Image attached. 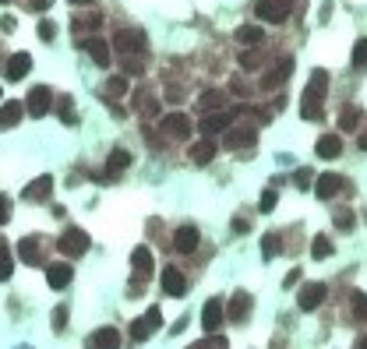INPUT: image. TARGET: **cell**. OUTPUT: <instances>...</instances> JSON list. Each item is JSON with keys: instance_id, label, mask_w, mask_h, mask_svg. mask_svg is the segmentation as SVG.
<instances>
[{"instance_id": "33", "label": "cell", "mask_w": 367, "mask_h": 349, "mask_svg": "<svg viewBox=\"0 0 367 349\" xmlns=\"http://www.w3.org/2000/svg\"><path fill=\"white\" fill-rule=\"evenodd\" d=\"M11 272H14L11 251H8V244H0V279H11Z\"/></svg>"}, {"instance_id": "36", "label": "cell", "mask_w": 367, "mask_h": 349, "mask_svg": "<svg viewBox=\"0 0 367 349\" xmlns=\"http://www.w3.org/2000/svg\"><path fill=\"white\" fill-rule=\"evenodd\" d=\"M124 92H128V78L113 74V78L106 81V96H124Z\"/></svg>"}, {"instance_id": "50", "label": "cell", "mask_w": 367, "mask_h": 349, "mask_svg": "<svg viewBox=\"0 0 367 349\" xmlns=\"http://www.w3.org/2000/svg\"><path fill=\"white\" fill-rule=\"evenodd\" d=\"M357 349H367V335H364V339H357Z\"/></svg>"}, {"instance_id": "23", "label": "cell", "mask_w": 367, "mask_h": 349, "mask_svg": "<svg viewBox=\"0 0 367 349\" xmlns=\"http://www.w3.org/2000/svg\"><path fill=\"white\" fill-rule=\"evenodd\" d=\"M173 247H177L180 254H191V251L198 247V229H195V226H180V229L173 233Z\"/></svg>"}, {"instance_id": "51", "label": "cell", "mask_w": 367, "mask_h": 349, "mask_svg": "<svg viewBox=\"0 0 367 349\" xmlns=\"http://www.w3.org/2000/svg\"><path fill=\"white\" fill-rule=\"evenodd\" d=\"M71 4H88V0H71Z\"/></svg>"}, {"instance_id": "34", "label": "cell", "mask_w": 367, "mask_h": 349, "mask_svg": "<svg viewBox=\"0 0 367 349\" xmlns=\"http://www.w3.org/2000/svg\"><path fill=\"white\" fill-rule=\"evenodd\" d=\"M357 120H360L357 106H346V109L339 113V127H343V131H353V127H357Z\"/></svg>"}, {"instance_id": "28", "label": "cell", "mask_w": 367, "mask_h": 349, "mask_svg": "<svg viewBox=\"0 0 367 349\" xmlns=\"http://www.w3.org/2000/svg\"><path fill=\"white\" fill-rule=\"evenodd\" d=\"M212 156H216V141H212V138H201L198 145H191V159H195L198 166L212 162Z\"/></svg>"}, {"instance_id": "11", "label": "cell", "mask_w": 367, "mask_h": 349, "mask_svg": "<svg viewBox=\"0 0 367 349\" xmlns=\"http://www.w3.org/2000/svg\"><path fill=\"white\" fill-rule=\"evenodd\" d=\"M290 74H293V56H283V61L261 78V89H268V92H272V89H279V85H283Z\"/></svg>"}, {"instance_id": "32", "label": "cell", "mask_w": 367, "mask_h": 349, "mask_svg": "<svg viewBox=\"0 0 367 349\" xmlns=\"http://www.w3.org/2000/svg\"><path fill=\"white\" fill-rule=\"evenodd\" d=\"M350 310H353V317H360V321L367 317V297L360 293V289H357V293H350Z\"/></svg>"}, {"instance_id": "24", "label": "cell", "mask_w": 367, "mask_h": 349, "mask_svg": "<svg viewBox=\"0 0 367 349\" xmlns=\"http://www.w3.org/2000/svg\"><path fill=\"white\" fill-rule=\"evenodd\" d=\"M50 194H53V177H39V180H32V184L21 191L25 201H46Z\"/></svg>"}, {"instance_id": "8", "label": "cell", "mask_w": 367, "mask_h": 349, "mask_svg": "<svg viewBox=\"0 0 367 349\" xmlns=\"http://www.w3.org/2000/svg\"><path fill=\"white\" fill-rule=\"evenodd\" d=\"M163 134L173 138V141L191 138V116H184V113H170V116H163Z\"/></svg>"}, {"instance_id": "30", "label": "cell", "mask_w": 367, "mask_h": 349, "mask_svg": "<svg viewBox=\"0 0 367 349\" xmlns=\"http://www.w3.org/2000/svg\"><path fill=\"white\" fill-rule=\"evenodd\" d=\"M279 247H283V244H279V237H275V233H265V240H261V257H265V261H272L275 254H279Z\"/></svg>"}, {"instance_id": "46", "label": "cell", "mask_w": 367, "mask_h": 349, "mask_svg": "<svg viewBox=\"0 0 367 349\" xmlns=\"http://www.w3.org/2000/svg\"><path fill=\"white\" fill-rule=\"evenodd\" d=\"M53 36H57V25L53 21H43L39 25V39H53Z\"/></svg>"}, {"instance_id": "15", "label": "cell", "mask_w": 367, "mask_h": 349, "mask_svg": "<svg viewBox=\"0 0 367 349\" xmlns=\"http://www.w3.org/2000/svg\"><path fill=\"white\" fill-rule=\"evenodd\" d=\"M131 265H135V279L138 282H148L152 279V251L148 247H135V254H131Z\"/></svg>"}, {"instance_id": "45", "label": "cell", "mask_w": 367, "mask_h": 349, "mask_svg": "<svg viewBox=\"0 0 367 349\" xmlns=\"http://www.w3.org/2000/svg\"><path fill=\"white\" fill-rule=\"evenodd\" d=\"M293 180H297L300 191H304V187H311V169H297V177H293Z\"/></svg>"}, {"instance_id": "16", "label": "cell", "mask_w": 367, "mask_h": 349, "mask_svg": "<svg viewBox=\"0 0 367 349\" xmlns=\"http://www.w3.org/2000/svg\"><path fill=\"white\" fill-rule=\"evenodd\" d=\"M163 293L166 297H184L188 293V279L180 268H163Z\"/></svg>"}, {"instance_id": "35", "label": "cell", "mask_w": 367, "mask_h": 349, "mask_svg": "<svg viewBox=\"0 0 367 349\" xmlns=\"http://www.w3.org/2000/svg\"><path fill=\"white\" fill-rule=\"evenodd\" d=\"M135 99H138V103H135V106H138V109H141V113H145V116H152V113H156V109H159V103H156V99H152V96H148V92H138V96H135Z\"/></svg>"}, {"instance_id": "41", "label": "cell", "mask_w": 367, "mask_h": 349, "mask_svg": "<svg viewBox=\"0 0 367 349\" xmlns=\"http://www.w3.org/2000/svg\"><path fill=\"white\" fill-rule=\"evenodd\" d=\"M275 201H279V194H275V187H268V191L261 194V212H272Z\"/></svg>"}, {"instance_id": "44", "label": "cell", "mask_w": 367, "mask_h": 349, "mask_svg": "<svg viewBox=\"0 0 367 349\" xmlns=\"http://www.w3.org/2000/svg\"><path fill=\"white\" fill-rule=\"evenodd\" d=\"M8 219H11V198L0 194V222H8Z\"/></svg>"}, {"instance_id": "7", "label": "cell", "mask_w": 367, "mask_h": 349, "mask_svg": "<svg viewBox=\"0 0 367 349\" xmlns=\"http://www.w3.org/2000/svg\"><path fill=\"white\" fill-rule=\"evenodd\" d=\"M325 293H328L325 282H308V286L297 293V307H300V310H318L321 300H325Z\"/></svg>"}, {"instance_id": "39", "label": "cell", "mask_w": 367, "mask_h": 349, "mask_svg": "<svg viewBox=\"0 0 367 349\" xmlns=\"http://www.w3.org/2000/svg\"><path fill=\"white\" fill-rule=\"evenodd\" d=\"M219 106H223V92L212 89V92H205V96H201V109H219Z\"/></svg>"}, {"instance_id": "31", "label": "cell", "mask_w": 367, "mask_h": 349, "mask_svg": "<svg viewBox=\"0 0 367 349\" xmlns=\"http://www.w3.org/2000/svg\"><path fill=\"white\" fill-rule=\"evenodd\" d=\"M332 254V240L328 237H315V244H311V257L315 261H325Z\"/></svg>"}, {"instance_id": "49", "label": "cell", "mask_w": 367, "mask_h": 349, "mask_svg": "<svg viewBox=\"0 0 367 349\" xmlns=\"http://www.w3.org/2000/svg\"><path fill=\"white\" fill-rule=\"evenodd\" d=\"M357 145H360V152H367V131H364V134L357 138Z\"/></svg>"}, {"instance_id": "29", "label": "cell", "mask_w": 367, "mask_h": 349, "mask_svg": "<svg viewBox=\"0 0 367 349\" xmlns=\"http://www.w3.org/2000/svg\"><path fill=\"white\" fill-rule=\"evenodd\" d=\"M57 113H60V120L64 124H75L78 116H75V103H71V96H60L57 99Z\"/></svg>"}, {"instance_id": "38", "label": "cell", "mask_w": 367, "mask_h": 349, "mask_svg": "<svg viewBox=\"0 0 367 349\" xmlns=\"http://www.w3.org/2000/svg\"><path fill=\"white\" fill-rule=\"evenodd\" d=\"M188 349H226V339L212 332V339H205V342H195V346H188Z\"/></svg>"}, {"instance_id": "6", "label": "cell", "mask_w": 367, "mask_h": 349, "mask_svg": "<svg viewBox=\"0 0 367 349\" xmlns=\"http://www.w3.org/2000/svg\"><path fill=\"white\" fill-rule=\"evenodd\" d=\"M223 321H226V307H223L219 297H212V300L205 304V310H201V328L212 335V332H219Z\"/></svg>"}, {"instance_id": "12", "label": "cell", "mask_w": 367, "mask_h": 349, "mask_svg": "<svg viewBox=\"0 0 367 349\" xmlns=\"http://www.w3.org/2000/svg\"><path fill=\"white\" fill-rule=\"evenodd\" d=\"M81 50L96 61L99 67H110V61H113V53H110V43L106 39H99V36H92V39H85L81 43Z\"/></svg>"}, {"instance_id": "10", "label": "cell", "mask_w": 367, "mask_h": 349, "mask_svg": "<svg viewBox=\"0 0 367 349\" xmlns=\"http://www.w3.org/2000/svg\"><path fill=\"white\" fill-rule=\"evenodd\" d=\"M255 141H258L255 127H226V134H223L226 149H248V145H255Z\"/></svg>"}, {"instance_id": "17", "label": "cell", "mask_w": 367, "mask_h": 349, "mask_svg": "<svg viewBox=\"0 0 367 349\" xmlns=\"http://www.w3.org/2000/svg\"><path fill=\"white\" fill-rule=\"evenodd\" d=\"M71 275H75V268L68 265V261H53V265H46V282L53 289H64L71 282Z\"/></svg>"}, {"instance_id": "52", "label": "cell", "mask_w": 367, "mask_h": 349, "mask_svg": "<svg viewBox=\"0 0 367 349\" xmlns=\"http://www.w3.org/2000/svg\"><path fill=\"white\" fill-rule=\"evenodd\" d=\"M18 349H32V346H18Z\"/></svg>"}, {"instance_id": "3", "label": "cell", "mask_w": 367, "mask_h": 349, "mask_svg": "<svg viewBox=\"0 0 367 349\" xmlns=\"http://www.w3.org/2000/svg\"><path fill=\"white\" fill-rule=\"evenodd\" d=\"M290 11H293V0H258V8H255V14L268 25H283Z\"/></svg>"}, {"instance_id": "47", "label": "cell", "mask_w": 367, "mask_h": 349, "mask_svg": "<svg viewBox=\"0 0 367 349\" xmlns=\"http://www.w3.org/2000/svg\"><path fill=\"white\" fill-rule=\"evenodd\" d=\"M53 4V0H28V8H32V11H46Z\"/></svg>"}, {"instance_id": "37", "label": "cell", "mask_w": 367, "mask_h": 349, "mask_svg": "<svg viewBox=\"0 0 367 349\" xmlns=\"http://www.w3.org/2000/svg\"><path fill=\"white\" fill-rule=\"evenodd\" d=\"M353 67H357V71L367 67V39H360V43L353 46Z\"/></svg>"}, {"instance_id": "18", "label": "cell", "mask_w": 367, "mask_h": 349, "mask_svg": "<svg viewBox=\"0 0 367 349\" xmlns=\"http://www.w3.org/2000/svg\"><path fill=\"white\" fill-rule=\"evenodd\" d=\"M315 152H318V159H339L343 156V138L339 134H321Z\"/></svg>"}, {"instance_id": "25", "label": "cell", "mask_w": 367, "mask_h": 349, "mask_svg": "<svg viewBox=\"0 0 367 349\" xmlns=\"http://www.w3.org/2000/svg\"><path fill=\"white\" fill-rule=\"evenodd\" d=\"M248 314H251V297H248V293H233V300H230V307H226V317L237 325V321H244Z\"/></svg>"}, {"instance_id": "27", "label": "cell", "mask_w": 367, "mask_h": 349, "mask_svg": "<svg viewBox=\"0 0 367 349\" xmlns=\"http://www.w3.org/2000/svg\"><path fill=\"white\" fill-rule=\"evenodd\" d=\"M128 166H131V156L124 149H113L110 159H106V173H103V177H117V173H124Z\"/></svg>"}, {"instance_id": "13", "label": "cell", "mask_w": 367, "mask_h": 349, "mask_svg": "<svg viewBox=\"0 0 367 349\" xmlns=\"http://www.w3.org/2000/svg\"><path fill=\"white\" fill-rule=\"evenodd\" d=\"M230 124H233V113H230V109L208 113L205 120H201V134H205V138H216V134H219V131H226Z\"/></svg>"}, {"instance_id": "40", "label": "cell", "mask_w": 367, "mask_h": 349, "mask_svg": "<svg viewBox=\"0 0 367 349\" xmlns=\"http://www.w3.org/2000/svg\"><path fill=\"white\" fill-rule=\"evenodd\" d=\"M335 226H339V229L346 233V229H353V226H357V215H353V212H335Z\"/></svg>"}, {"instance_id": "4", "label": "cell", "mask_w": 367, "mask_h": 349, "mask_svg": "<svg viewBox=\"0 0 367 349\" xmlns=\"http://www.w3.org/2000/svg\"><path fill=\"white\" fill-rule=\"evenodd\" d=\"M60 251H64L68 257H81L85 251H88V233L85 229H78V226H71V229H64L60 233Z\"/></svg>"}, {"instance_id": "48", "label": "cell", "mask_w": 367, "mask_h": 349, "mask_svg": "<svg viewBox=\"0 0 367 349\" xmlns=\"http://www.w3.org/2000/svg\"><path fill=\"white\" fill-rule=\"evenodd\" d=\"M297 282H300V272H290V275H286V282H283V286H297Z\"/></svg>"}, {"instance_id": "22", "label": "cell", "mask_w": 367, "mask_h": 349, "mask_svg": "<svg viewBox=\"0 0 367 349\" xmlns=\"http://www.w3.org/2000/svg\"><path fill=\"white\" fill-rule=\"evenodd\" d=\"M18 254H21L25 265H43V244H39V237H25L18 244Z\"/></svg>"}, {"instance_id": "42", "label": "cell", "mask_w": 367, "mask_h": 349, "mask_svg": "<svg viewBox=\"0 0 367 349\" xmlns=\"http://www.w3.org/2000/svg\"><path fill=\"white\" fill-rule=\"evenodd\" d=\"M240 67H248V71L258 67V53H255V50H244V53H240Z\"/></svg>"}, {"instance_id": "53", "label": "cell", "mask_w": 367, "mask_h": 349, "mask_svg": "<svg viewBox=\"0 0 367 349\" xmlns=\"http://www.w3.org/2000/svg\"><path fill=\"white\" fill-rule=\"evenodd\" d=\"M0 4H8V0H0Z\"/></svg>"}, {"instance_id": "19", "label": "cell", "mask_w": 367, "mask_h": 349, "mask_svg": "<svg viewBox=\"0 0 367 349\" xmlns=\"http://www.w3.org/2000/svg\"><path fill=\"white\" fill-rule=\"evenodd\" d=\"M85 346H88V349H120V332H117V328H99V332L88 335Z\"/></svg>"}, {"instance_id": "20", "label": "cell", "mask_w": 367, "mask_h": 349, "mask_svg": "<svg viewBox=\"0 0 367 349\" xmlns=\"http://www.w3.org/2000/svg\"><path fill=\"white\" fill-rule=\"evenodd\" d=\"M233 39H237V43H240L244 50H258V46L265 43V32H261L258 25H240Z\"/></svg>"}, {"instance_id": "21", "label": "cell", "mask_w": 367, "mask_h": 349, "mask_svg": "<svg viewBox=\"0 0 367 349\" xmlns=\"http://www.w3.org/2000/svg\"><path fill=\"white\" fill-rule=\"evenodd\" d=\"M343 177H335V173H321V177H318V184H315V194L321 198V201H328L332 194H339L343 191Z\"/></svg>"}, {"instance_id": "43", "label": "cell", "mask_w": 367, "mask_h": 349, "mask_svg": "<svg viewBox=\"0 0 367 349\" xmlns=\"http://www.w3.org/2000/svg\"><path fill=\"white\" fill-rule=\"evenodd\" d=\"M64 321H68V310H64V307H57V310H53V328H57V332H64Z\"/></svg>"}, {"instance_id": "9", "label": "cell", "mask_w": 367, "mask_h": 349, "mask_svg": "<svg viewBox=\"0 0 367 349\" xmlns=\"http://www.w3.org/2000/svg\"><path fill=\"white\" fill-rule=\"evenodd\" d=\"M25 99H28L25 106H28V113H32V116H46V113H50V106H53V92L46 89V85H39V89H32V92H28Z\"/></svg>"}, {"instance_id": "1", "label": "cell", "mask_w": 367, "mask_h": 349, "mask_svg": "<svg viewBox=\"0 0 367 349\" xmlns=\"http://www.w3.org/2000/svg\"><path fill=\"white\" fill-rule=\"evenodd\" d=\"M325 92H328V71H315L311 81H308V89H304V99H300V116L304 120H321Z\"/></svg>"}, {"instance_id": "5", "label": "cell", "mask_w": 367, "mask_h": 349, "mask_svg": "<svg viewBox=\"0 0 367 349\" xmlns=\"http://www.w3.org/2000/svg\"><path fill=\"white\" fill-rule=\"evenodd\" d=\"M159 321H163V310H159V307H148V310L138 317V321L131 325V339H135V342H145V339H152V332L159 328Z\"/></svg>"}, {"instance_id": "14", "label": "cell", "mask_w": 367, "mask_h": 349, "mask_svg": "<svg viewBox=\"0 0 367 349\" xmlns=\"http://www.w3.org/2000/svg\"><path fill=\"white\" fill-rule=\"evenodd\" d=\"M4 71H8V81H21L28 71H32V53H14V56H8Z\"/></svg>"}, {"instance_id": "2", "label": "cell", "mask_w": 367, "mask_h": 349, "mask_svg": "<svg viewBox=\"0 0 367 349\" xmlns=\"http://www.w3.org/2000/svg\"><path fill=\"white\" fill-rule=\"evenodd\" d=\"M113 46L124 53V56H135V53H145L148 50V36L141 32V28H120V32L113 36Z\"/></svg>"}, {"instance_id": "26", "label": "cell", "mask_w": 367, "mask_h": 349, "mask_svg": "<svg viewBox=\"0 0 367 349\" xmlns=\"http://www.w3.org/2000/svg\"><path fill=\"white\" fill-rule=\"evenodd\" d=\"M21 103H14V99H8L4 106H0V131H11L18 120H21Z\"/></svg>"}]
</instances>
